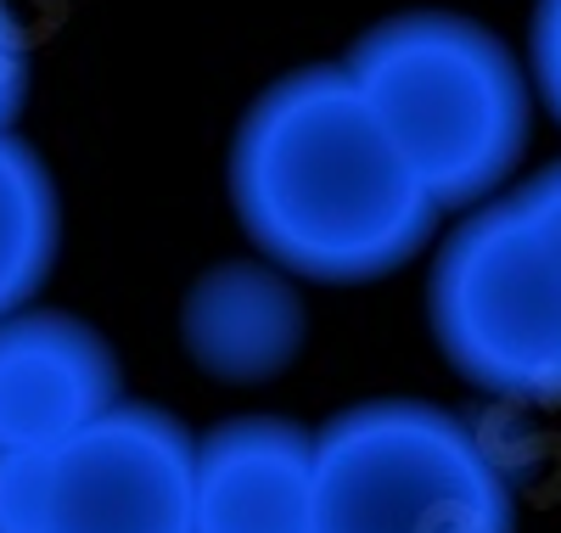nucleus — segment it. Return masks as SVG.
I'll return each mask as SVG.
<instances>
[{
	"label": "nucleus",
	"mask_w": 561,
	"mask_h": 533,
	"mask_svg": "<svg viewBox=\"0 0 561 533\" xmlns=\"http://www.w3.org/2000/svg\"><path fill=\"white\" fill-rule=\"evenodd\" d=\"M230 203L259 259L320 286L393 275L444 214L348 68L287 73L248 107L230 147Z\"/></svg>",
	"instance_id": "f257e3e1"
},
{
	"label": "nucleus",
	"mask_w": 561,
	"mask_h": 533,
	"mask_svg": "<svg viewBox=\"0 0 561 533\" xmlns=\"http://www.w3.org/2000/svg\"><path fill=\"white\" fill-rule=\"evenodd\" d=\"M343 68L438 208L489 203L511 180L528 147L534 90L483 23L404 12L370 29Z\"/></svg>",
	"instance_id": "f03ea898"
},
{
	"label": "nucleus",
	"mask_w": 561,
	"mask_h": 533,
	"mask_svg": "<svg viewBox=\"0 0 561 533\" xmlns=\"http://www.w3.org/2000/svg\"><path fill=\"white\" fill-rule=\"evenodd\" d=\"M427 315L466 382L534 405L561 399V163L449 230Z\"/></svg>",
	"instance_id": "7ed1b4c3"
},
{
	"label": "nucleus",
	"mask_w": 561,
	"mask_h": 533,
	"mask_svg": "<svg viewBox=\"0 0 561 533\" xmlns=\"http://www.w3.org/2000/svg\"><path fill=\"white\" fill-rule=\"evenodd\" d=\"M309 533H517L489 439L427 399H365L314 432Z\"/></svg>",
	"instance_id": "20e7f679"
},
{
	"label": "nucleus",
	"mask_w": 561,
	"mask_h": 533,
	"mask_svg": "<svg viewBox=\"0 0 561 533\" xmlns=\"http://www.w3.org/2000/svg\"><path fill=\"white\" fill-rule=\"evenodd\" d=\"M192 432L118 399L73 439L0 455V533H192Z\"/></svg>",
	"instance_id": "39448f33"
},
{
	"label": "nucleus",
	"mask_w": 561,
	"mask_h": 533,
	"mask_svg": "<svg viewBox=\"0 0 561 533\" xmlns=\"http://www.w3.org/2000/svg\"><path fill=\"white\" fill-rule=\"evenodd\" d=\"M118 399V360L102 331L62 309L0 315V455L51 450Z\"/></svg>",
	"instance_id": "423d86ee"
},
{
	"label": "nucleus",
	"mask_w": 561,
	"mask_h": 533,
	"mask_svg": "<svg viewBox=\"0 0 561 533\" xmlns=\"http://www.w3.org/2000/svg\"><path fill=\"white\" fill-rule=\"evenodd\" d=\"M314 432L242 416L192 444V533H309Z\"/></svg>",
	"instance_id": "0eeeda50"
},
{
	"label": "nucleus",
	"mask_w": 561,
	"mask_h": 533,
	"mask_svg": "<svg viewBox=\"0 0 561 533\" xmlns=\"http://www.w3.org/2000/svg\"><path fill=\"white\" fill-rule=\"evenodd\" d=\"M304 298L270 259H225L192 281L180 304V343L192 365L225 387L275 382L304 349Z\"/></svg>",
	"instance_id": "6e6552de"
},
{
	"label": "nucleus",
	"mask_w": 561,
	"mask_h": 533,
	"mask_svg": "<svg viewBox=\"0 0 561 533\" xmlns=\"http://www.w3.org/2000/svg\"><path fill=\"white\" fill-rule=\"evenodd\" d=\"M57 180L28 140L0 129V315L28 309L57 264Z\"/></svg>",
	"instance_id": "1a4fd4ad"
},
{
	"label": "nucleus",
	"mask_w": 561,
	"mask_h": 533,
	"mask_svg": "<svg viewBox=\"0 0 561 533\" xmlns=\"http://www.w3.org/2000/svg\"><path fill=\"white\" fill-rule=\"evenodd\" d=\"M28 95V29L12 12V0H0V129H12Z\"/></svg>",
	"instance_id": "9d476101"
},
{
	"label": "nucleus",
	"mask_w": 561,
	"mask_h": 533,
	"mask_svg": "<svg viewBox=\"0 0 561 533\" xmlns=\"http://www.w3.org/2000/svg\"><path fill=\"white\" fill-rule=\"evenodd\" d=\"M528 63L539 102L561 118V0H539L534 7V39H528Z\"/></svg>",
	"instance_id": "9b49d317"
}]
</instances>
